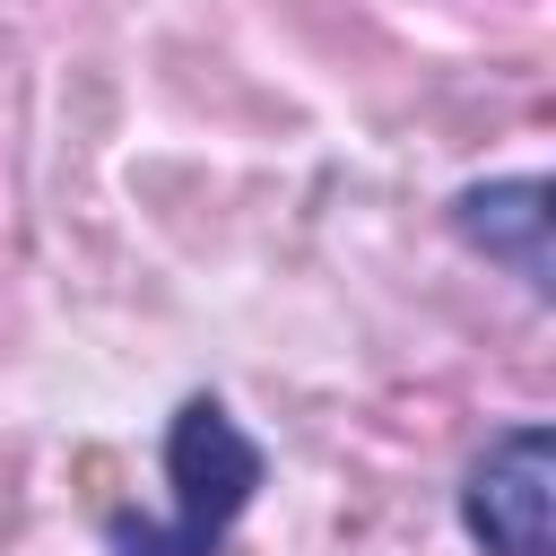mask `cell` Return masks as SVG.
Masks as SVG:
<instances>
[{"label":"cell","instance_id":"cell-1","mask_svg":"<svg viewBox=\"0 0 556 556\" xmlns=\"http://www.w3.org/2000/svg\"><path fill=\"white\" fill-rule=\"evenodd\" d=\"M165 478H174V521H130L113 513V556H217L243 504L269 478V452L235 426L217 391H191L165 426Z\"/></svg>","mask_w":556,"mask_h":556},{"label":"cell","instance_id":"cell-2","mask_svg":"<svg viewBox=\"0 0 556 556\" xmlns=\"http://www.w3.org/2000/svg\"><path fill=\"white\" fill-rule=\"evenodd\" d=\"M547 504H556V434L521 417L469 460L460 521L486 556H547Z\"/></svg>","mask_w":556,"mask_h":556},{"label":"cell","instance_id":"cell-3","mask_svg":"<svg viewBox=\"0 0 556 556\" xmlns=\"http://www.w3.org/2000/svg\"><path fill=\"white\" fill-rule=\"evenodd\" d=\"M452 226H460L486 261H504L530 295H547V182H539V174L460 191V200H452Z\"/></svg>","mask_w":556,"mask_h":556}]
</instances>
